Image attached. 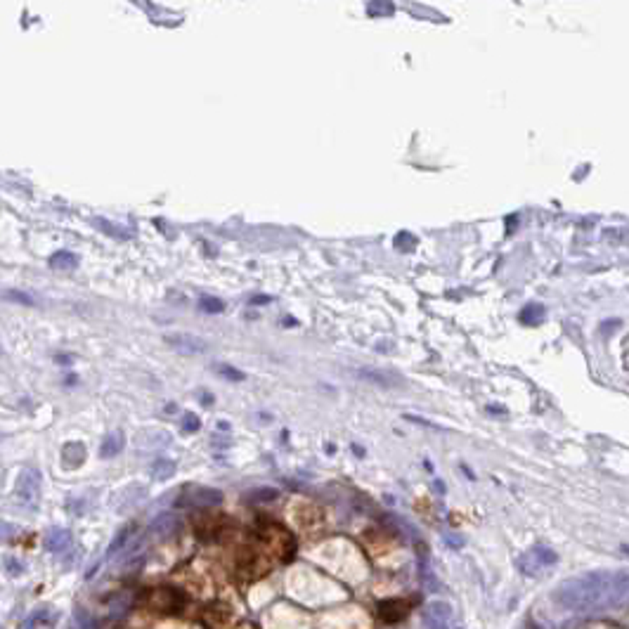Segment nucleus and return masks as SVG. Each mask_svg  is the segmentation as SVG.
<instances>
[{
  "instance_id": "obj_12",
  "label": "nucleus",
  "mask_w": 629,
  "mask_h": 629,
  "mask_svg": "<svg viewBox=\"0 0 629 629\" xmlns=\"http://www.w3.org/2000/svg\"><path fill=\"white\" fill-rule=\"evenodd\" d=\"M72 629H95V622L83 606L74 608V627Z\"/></svg>"
},
{
  "instance_id": "obj_26",
  "label": "nucleus",
  "mask_w": 629,
  "mask_h": 629,
  "mask_svg": "<svg viewBox=\"0 0 629 629\" xmlns=\"http://www.w3.org/2000/svg\"><path fill=\"white\" fill-rule=\"evenodd\" d=\"M57 362H60V364H69V362H72V357H69V355H62V357H57Z\"/></svg>"
},
{
  "instance_id": "obj_14",
  "label": "nucleus",
  "mask_w": 629,
  "mask_h": 629,
  "mask_svg": "<svg viewBox=\"0 0 629 629\" xmlns=\"http://www.w3.org/2000/svg\"><path fill=\"white\" fill-rule=\"evenodd\" d=\"M173 528H175V518H173L171 513L159 516V518L152 523V530H154V533H157V535H168Z\"/></svg>"
},
{
  "instance_id": "obj_7",
  "label": "nucleus",
  "mask_w": 629,
  "mask_h": 629,
  "mask_svg": "<svg viewBox=\"0 0 629 629\" xmlns=\"http://www.w3.org/2000/svg\"><path fill=\"white\" fill-rule=\"evenodd\" d=\"M123 445H126V438H123L121 430H114V433L104 435V440H102V447H100V457H102V459H111V457H116L118 452L123 450Z\"/></svg>"
},
{
  "instance_id": "obj_19",
  "label": "nucleus",
  "mask_w": 629,
  "mask_h": 629,
  "mask_svg": "<svg viewBox=\"0 0 629 629\" xmlns=\"http://www.w3.org/2000/svg\"><path fill=\"white\" fill-rule=\"evenodd\" d=\"M19 528L15 525V523H8V521H0V544L10 542L12 537H17Z\"/></svg>"
},
{
  "instance_id": "obj_3",
  "label": "nucleus",
  "mask_w": 629,
  "mask_h": 629,
  "mask_svg": "<svg viewBox=\"0 0 629 629\" xmlns=\"http://www.w3.org/2000/svg\"><path fill=\"white\" fill-rule=\"evenodd\" d=\"M352 374H355L360 381H367V384H374L379 388H400L402 386V379L393 377V374H388V372L367 369V367H362V369H352Z\"/></svg>"
},
{
  "instance_id": "obj_15",
  "label": "nucleus",
  "mask_w": 629,
  "mask_h": 629,
  "mask_svg": "<svg viewBox=\"0 0 629 629\" xmlns=\"http://www.w3.org/2000/svg\"><path fill=\"white\" fill-rule=\"evenodd\" d=\"M393 12H395L393 3H367V15L372 17H386V15H393Z\"/></svg>"
},
{
  "instance_id": "obj_6",
  "label": "nucleus",
  "mask_w": 629,
  "mask_h": 629,
  "mask_svg": "<svg viewBox=\"0 0 629 629\" xmlns=\"http://www.w3.org/2000/svg\"><path fill=\"white\" fill-rule=\"evenodd\" d=\"M86 462V445L83 442H67L62 447V464L65 469H79Z\"/></svg>"
},
{
  "instance_id": "obj_9",
  "label": "nucleus",
  "mask_w": 629,
  "mask_h": 629,
  "mask_svg": "<svg viewBox=\"0 0 629 629\" xmlns=\"http://www.w3.org/2000/svg\"><path fill=\"white\" fill-rule=\"evenodd\" d=\"M76 265H79V256H74L72 251H57L50 258V267L55 270H74Z\"/></svg>"
},
{
  "instance_id": "obj_25",
  "label": "nucleus",
  "mask_w": 629,
  "mask_h": 629,
  "mask_svg": "<svg viewBox=\"0 0 629 629\" xmlns=\"http://www.w3.org/2000/svg\"><path fill=\"white\" fill-rule=\"evenodd\" d=\"M251 303H256V306H265V303H270V299H267V296H256V299H251Z\"/></svg>"
},
{
  "instance_id": "obj_17",
  "label": "nucleus",
  "mask_w": 629,
  "mask_h": 629,
  "mask_svg": "<svg viewBox=\"0 0 629 629\" xmlns=\"http://www.w3.org/2000/svg\"><path fill=\"white\" fill-rule=\"evenodd\" d=\"M128 535H130V525H126L123 530H118V535H116L114 540H111V544H109V551H107V554H109V556H114L116 551L126 544V540H128Z\"/></svg>"
},
{
  "instance_id": "obj_4",
  "label": "nucleus",
  "mask_w": 629,
  "mask_h": 629,
  "mask_svg": "<svg viewBox=\"0 0 629 629\" xmlns=\"http://www.w3.org/2000/svg\"><path fill=\"white\" fill-rule=\"evenodd\" d=\"M43 544L50 554H65V551L72 547V533H69L67 528H52L48 530Z\"/></svg>"
},
{
  "instance_id": "obj_2",
  "label": "nucleus",
  "mask_w": 629,
  "mask_h": 629,
  "mask_svg": "<svg viewBox=\"0 0 629 629\" xmlns=\"http://www.w3.org/2000/svg\"><path fill=\"white\" fill-rule=\"evenodd\" d=\"M166 343L171 345L173 350H178L180 355H201V352H208L211 348L208 341L192 334H168Z\"/></svg>"
},
{
  "instance_id": "obj_18",
  "label": "nucleus",
  "mask_w": 629,
  "mask_h": 629,
  "mask_svg": "<svg viewBox=\"0 0 629 629\" xmlns=\"http://www.w3.org/2000/svg\"><path fill=\"white\" fill-rule=\"evenodd\" d=\"M93 223H95L100 230L107 232V235H111V237H118V239H128V237H130V232H123V230H118V228H111V223L102 221V218H95Z\"/></svg>"
},
{
  "instance_id": "obj_8",
  "label": "nucleus",
  "mask_w": 629,
  "mask_h": 629,
  "mask_svg": "<svg viewBox=\"0 0 629 629\" xmlns=\"http://www.w3.org/2000/svg\"><path fill=\"white\" fill-rule=\"evenodd\" d=\"M189 501L196 506H216L223 501V494L218 490H208V487H199V490H194V494L189 497Z\"/></svg>"
},
{
  "instance_id": "obj_13",
  "label": "nucleus",
  "mask_w": 629,
  "mask_h": 629,
  "mask_svg": "<svg viewBox=\"0 0 629 629\" xmlns=\"http://www.w3.org/2000/svg\"><path fill=\"white\" fill-rule=\"evenodd\" d=\"M3 568H5V572H8L10 577H22L24 572H26L24 561H19L17 556H5L3 558Z\"/></svg>"
},
{
  "instance_id": "obj_1",
  "label": "nucleus",
  "mask_w": 629,
  "mask_h": 629,
  "mask_svg": "<svg viewBox=\"0 0 629 629\" xmlns=\"http://www.w3.org/2000/svg\"><path fill=\"white\" fill-rule=\"evenodd\" d=\"M15 494L22 504L31 506V508L36 506L40 501V473L33 469H24L17 478Z\"/></svg>"
},
{
  "instance_id": "obj_11",
  "label": "nucleus",
  "mask_w": 629,
  "mask_h": 629,
  "mask_svg": "<svg viewBox=\"0 0 629 629\" xmlns=\"http://www.w3.org/2000/svg\"><path fill=\"white\" fill-rule=\"evenodd\" d=\"M173 473H175V462H171V459H159V462H154L152 466V476L157 480L171 478Z\"/></svg>"
},
{
  "instance_id": "obj_23",
  "label": "nucleus",
  "mask_w": 629,
  "mask_h": 629,
  "mask_svg": "<svg viewBox=\"0 0 629 629\" xmlns=\"http://www.w3.org/2000/svg\"><path fill=\"white\" fill-rule=\"evenodd\" d=\"M537 317V322H540V317H544V308L542 306H528L525 310L521 313V320H525L528 324H533L535 320H530V317Z\"/></svg>"
},
{
  "instance_id": "obj_5",
  "label": "nucleus",
  "mask_w": 629,
  "mask_h": 629,
  "mask_svg": "<svg viewBox=\"0 0 629 629\" xmlns=\"http://www.w3.org/2000/svg\"><path fill=\"white\" fill-rule=\"evenodd\" d=\"M168 442H171V435L166 430H145L135 438V445L140 450H159L166 447Z\"/></svg>"
},
{
  "instance_id": "obj_20",
  "label": "nucleus",
  "mask_w": 629,
  "mask_h": 629,
  "mask_svg": "<svg viewBox=\"0 0 629 629\" xmlns=\"http://www.w3.org/2000/svg\"><path fill=\"white\" fill-rule=\"evenodd\" d=\"M3 296H5V299H10L12 303H22V306H29V308H31V306H36V303H33V299H31L29 294H24V291H15V289H10V291H5Z\"/></svg>"
},
{
  "instance_id": "obj_10",
  "label": "nucleus",
  "mask_w": 629,
  "mask_h": 629,
  "mask_svg": "<svg viewBox=\"0 0 629 629\" xmlns=\"http://www.w3.org/2000/svg\"><path fill=\"white\" fill-rule=\"evenodd\" d=\"M409 606L407 601H388V603H384V608H381V615H384L386 620H400L402 615H407Z\"/></svg>"
},
{
  "instance_id": "obj_24",
  "label": "nucleus",
  "mask_w": 629,
  "mask_h": 629,
  "mask_svg": "<svg viewBox=\"0 0 629 629\" xmlns=\"http://www.w3.org/2000/svg\"><path fill=\"white\" fill-rule=\"evenodd\" d=\"M405 419L407 421H412V423H419V426H426V428H433V430H440V426H435L433 421H426V419H419V416H412V414H405Z\"/></svg>"
},
{
  "instance_id": "obj_21",
  "label": "nucleus",
  "mask_w": 629,
  "mask_h": 629,
  "mask_svg": "<svg viewBox=\"0 0 629 629\" xmlns=\"http://www.w3.org/2000/svg\"><path fill=\"white\" fill-rule=\"evenodd\" d=\"M199 308L204 310V313H223L225 303L218 301V299H201L199 301Z\"/></svg>"
},
{
  "instance_id": "obj_16",
  "label": "nucleus",
  "mask_w": 629,
  "mask_h": 629,
  "mask_svg": "<svg viewBox=\"0 0 629 629\" xmlns=\"http://www.w3.org/2000/svg\"><path fill=\"white\" fill-rule=\"evenodd\" d=\"M213 369L221 374V377L228 379V381H244L246 379L244 372H239V369H235V367H230V364H213Z\"/></svg>"
},
{
  "instance_id": "obj_22",
  "label": "nucleus",
  "mask_w": 629,
  "mask_h": 629,
  "mask_svg": "<svg viewBox=\"0 0 629 629\" xmlns=\"http://www.w3.org/2000/svg\"><path fill=\"white\" fill-rule=\"evenodd\" d=\"M199 426H201V421H199V416H196V414L182 416V430H185V433H196Z\"/></svg>"
}]
</instances>
